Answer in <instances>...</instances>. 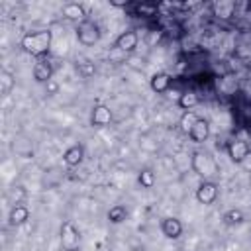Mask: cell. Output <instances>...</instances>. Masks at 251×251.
Here are the masks:
<instances>
[{
	"label": "cell",
	"instance_id": "e0dca14e",
	"mask_svg": "<svg viewBox=\"0 0 251 251\" xmlns=\"http://www.w3.org/2000/svg\"><path fill=\"white\" fill-rule=\"evenodd\" d=\"M131 8H133V14L135 16H143V18L157 16V12H159V6L153 4V2H133Z\"/></svg>",
	"mask_w": 251,
	"mask_h": 251
},
{
	"label": "cell",
	"instance_id": "7402d4cb",
	"mask_svg": "<svg viewBox=\"0 0 251 251\" xmlns=\"http://www.w3.org/2000/svg\"><path fill=\"white\" fill-rule=\"evenodd\" d=\"M196 120H198V114H196L194 110H186V112L182 114V118H180V129H182L184 133H188V131L192 129V126L196 124Z\"/></svg>",
	"mask_w": 251,
	"mask_h": 251
},
{
	"label": "cell",
	"instance_id": "ffe728a7",
	"mask_svg": "<svg viewBox=\"0 0 251 251\" xmlns=\"http://www.w3.org/2000/svg\"><path fill=\"white\" fill-rule=\"evenodd\" d=\"M108 220H110V224H122V222H126V218H127V210H126V206H122V204H114L110 210H108Z\"/></svg>",
	"mask_w": 251,
	"mask_h": 251
},
{
	"label": "cell",
	"instance_id": "8fae6325",
	"mask_svg": "<svg viewBox=\"0 0 251 251\" xmlns=\"http://www.w3.org/2000/svg\"><path fill=\"white\" fill-rule=\"evenodd\" d=\"M182 222L178 220V218H175V216H171V218H163V222H161V231H163V235L165 237H169V239H178L180 235H182Z\"/></svg>",
	"mask_w": 251,
	"mask_h": 251
},
{
	"label": "cell",
	"instance_id": "3957f363",
	"mask_svg": "<svg viewBox=\"0 0 251 251\" xmlns=\"http://www.w3.org/2000/svg\"><path fill=\"white\" fill-rule=\"evenodd\" d=\"M59 241H61V249L63 251H80V231L71 220L61 224Z\"/></svg>",
	"mask_w": 251,
	"mask_h": 251
},
{
	"label": "cell",
	"instance_id": "ba28073f",
	"mask_svg": "<svg viewBox=\"0 0 251 251\" xmlns=\"http://www.w3.org/2000/svg\"><path fill=\"white\" fill-rule=\"evenodd\" d=\"M110 122H112V110L106 104L92 106V112H90V126L92 127H106Z\"/></svg>",
	"mask_w": 251,
	"mask_h": 251
},
{
	"label": "cell",
	"instance_id": "4fadbf2b",
	"mask_svg": "<svg viewBox=\"0 0 251 251\" xmlns=\"http://www.w3.org/2000/svg\"><path fill=\"white\" fill-rule=\"evenodd\" d=\"M27 220H29V208L25 204H12L8 214L10 226H24Z\"/></svg>",
	"mask_w": 251,
	"mask_h": 251
},
{
	"label": "cell",
	"instance_id": "d6986e66",
	"mask_svg": "<svg viewBox=\"0 0 251 251\" xmlns=\"http://www.w3.org/2000/svg\"><path fill=\"white\" fill-rule=\"evenodd\" d=\"M178 108H182L184 112L186 110H192L196 104H198V94L194 92V90H184L180 96H178Z\"/></svg>",
	"mask_w": 251,
	"mask_h": 251
},
{
	"label": "cell",
	"instance_id": "5b68a950",
	"mask_svg": "<svg viewBox=\"0 0 251 251\" xmlns=\"http://www.w3.org/2000/svg\"><path fill=\"white\" fill-rule=\"evenodd\" d=\"M218 194H220V186L216 180H202L196 188V200L204 206H210L218 200Z\"/></svg>",
	"mask_w": 251,
	"mask_h": 251
},
{
	"label": "cell",
	"instance_id": "7a4b0ae2",
	"mask_svg": "<svg viewBox=\"0 0 251 251\" xmlns=\"http://www.w3.org/2000/svg\"><path fill=\"white\" fill-rule=\"evenodd\" d=\"M190 167L204 180H212V176L220 175V165L208 151H194L190 159Z\"/></svg>",
	"mask_w": 251,
	"mask_h": 251
},
{
	"label": "cell",
	"instance_id": "52a82bcc",
	"mask_svg": "<svg viewBox=\"0 0 251 251\" xmlns=\"http://www.w3.org/2000/svg\"><path fill=\"white\" fill-rule=\"evenodd\" d=\"M226 149H227V157H229L231 163H235V165L243 163V161L249 157V153H251L249 143H247L245 139H239V137H233V139L227 143Z\"/></svg>",
	"mask_w": 251,
	"mask_h": 251
},
{
	"label": "cell",
	"instance_id": "6da1fadb",
	"mask_svg": "<svg viewBox=\"0 0 251 251\" xmlns=\"http://www.w3.org/2000/svg\"><path fill=\"white\" fill-rule=\"evenodd\" d=\"M51 31L49 29H39V31H29L20 39V45L25 53H29L31 57L43 59L47 57L49 49H51Z\"/></svg>",
	"mask_w": 251,
	"mask_h": 251
},
{
	"label": "cell",
	"instance_id": "603a6c76",
	"mask_svg": "<svg viewBox=\"0 0 251 251\" xmlns=\"http://www.w3.org/2000/svg\"><path fill=\"white\" fill-rule=\"evenodd\" d=\"M224 222L229 224V226L241 224V222H245V214H243L239 208H231V210H227V212L224 214Z\"/></svg>",
	"mask_w": 251,
	"mask_h": 251
},
{
	"label": "cell",
	"instance_id": "cb8c5ba5",
	"mask_svg": "<svg viewBox=\"0 0 251 251\" xmlns=\"http://www.w3.org/2000/svg\"><path fill=\"white\" fill-rule=\"evenodd\" d=\"M76 71H78V75H82L84 78H88L90 75H94V65H90V63H78L76 65Z\"/></svg>",
	"mask_w": 251,
	"mask_h": 251
},
{
	"label": "cell",
	"instance_id": "2e32d148",
	"mask_svg": "<svg viewBox=\"0 0 251 251\" xmlns=\"http://www.w3.org/2000/svg\"><path fill=\"white\" fill-rule=\"evenodd\" d=\"M12 149H14V153H16L18 157H24V159L33 157V145H31V141H29L27 137H24V135H16V137H14Z\"/></svg>",
	"mask_w": 251,
	"mask_h": 251
},
{
	"label": "cell",
	"instance_id": "d4e9b609",
	"mask_svg": "<svg viewBox=\"0 0 251 251\" xmlns=\"http://www.w3.org/2000/svg\"><path fill=\"white\" fill-rule=\"evenodd\" d=\"M249 133H251V129H249Z\"/></svg>",
	"mask_w": 251,
	"mask_h": 251
},
{
	"label": "cell",
	"instance_id": "7c38bea8",
	"mask_svg": "<svg viewBox=\"0 0 251 251\" xmlns=\"http://www.w3.org/2000/svg\"><path fill=\"white\" fill-rule=\"evenodd\" d=\"M61 14H63L67 20H73V22H78V24H80L82 20H86V10H84V6L78 4V2H67V4H63Z\"/></svg>",
	"mask_w": 251,
	"mask_h": 251
},
{
	"label": "cell",
	"instance_id": "44dd1931",
	"mask_svg": "<svg viewBox=\"0 0 251 251\" xmlns=\"http://www.w3.org/2000/svg\"><path fill=\"white\" fill-rule=\"evenodd\" d=\"M137 182L141 184V188H153L155 182H157V176L151 169H141L139 175H137Z\"/></svg>",
	"mask_w": 251,
	"mask_h": 251
},
{
	"label": "cell",
	"instance_id": "277c9868",
	"mask_svg": "<svg viewBox=\"0 0 251 251\" xmlns=\"http://www.w3.org/2000/svg\"><path fill=\"white\" fill-rule=\"evenodd\" d=\"M76 39L84 47L96 45L98 39H100V27H98V24L94 20H90V18L82 20L80 24H76Z\"/></svg>",
	"mask_w": 251,
	"mask_h": 251
},
{
	"label": "cell",
	"instance_id": "ac0fdd59",
	"mask_svg": "<svg viewBox=\"0 0 251 251\" xmlns=\"http://www.w3.org/2000/svg\"><path fill=\"white\" fill-rule=\"evenodd\" d=\"M14 86H16L14 75H12L8 69H2V71H0V92H2L4 96H8V94L14 90Z\"/></svg>",
	"mask_w": 251,
	"mask_h": 251
},
{
	"label": "cell",
	"instance_id": "8992f818",
	"mask_svg": "<svg viewBox=\"0 0 251 251\" xmlns=\"http://www.w3.org/2000/svg\"><path fill=\"white\" fill-rule=\"evenodd\" d=\"M139 45V35L135 29H126L122 31L118 37H116V43H114V49H118L120 53L127 55V53H133Z\"/></svg>",
	"mask_w": 251,
	"mask_h": 251
},
{
	"label": "cell",
	"instance_id": "5bb4252c",
	"mask_svg": "<svg viewBox=\"0 0 251 251\" xmlns=\"http://www.w3.org/2000/svg\"><path fill=\"white\" fill-rule=\"evenodd\" d=\"M82 159H84V147H82L80 143L71 145V147L63 153V161H65L67 167H78V165L82 163Z\"/></svg>",
	"mask_w": 251,
	"mask_h": 251
},
{
	"label": "cell",
	"instance_id": "30bf717a",
	"mask_svg": "<svg viewBox=\"0 0 251 251\" xmlns=\"http://www.w3.org/2000/svg\"><path fill=\"white\" fill-rule=\"evenodd\" d=\"M210 135V122L202 116H198L196 124L192 126V129L188 131V137L192 139V143H204Z\"/></svg>",
	"mask_w": 251,
	"mask_h": 251
},
{
	"label": "cell",
	"instance_id": "9c48e42d",
	"mask_svg": "<svg viewBox=\"0 0 251 251\" xmlns=\"http://www.w3.org/2000/svg\"><path fill=\"white\" fill-rule=\"evenodd\" d=\"M31 73H33V80L35 82H45L47 84V82H51V76H53V65H51V61L47 57L37 59Z\"/></svg>",
	"mask_w": 251,
	"mask_h": 251
},
{
	"label": "cell",
	"instance_id": "9a60e30c",
	"mask_svg": "<svg viewBox=\"0 0 251 251\" xmlns=\"http://www.w3.org/2000/svg\"><path fill=\"white\" fill-rule=\"evenodd\" d=\"M149 86H151V90H153L155 94H165V92L171 88V76H169L167 73L159 71V73H155V75L149 78Z\"/></svg>",
	"mask_w": 251,
	"mask_h": 251
}]
</instances>
